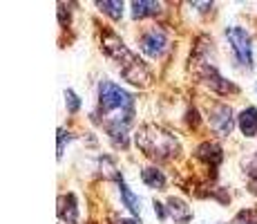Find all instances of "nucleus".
<instances>
[{"label": "nucleus", "instance_id": "nucleus-13", "mask_svg": "<svg viewBox=\"0 0 257 224\" xmlns=\"http://www.w3.org/2000/svg\"><path fill=\"white\" fill-rule=\"evenodd\" d=\"M161 12L159 3H152V0H137L132 3V16L135 18H146V16H155Z\"/></svg>", "mask_w": 257, "mask_h": 224}, {"label": "nucleus", "instance_id": "nucleus-1", "mask_svg": "<svg viewBox=\"0 0 257 224\" xmlns=\"http://www.w3.org/2000/svg\"><path fill=\"white\" fill-rule=\"evenodd\" d=\"M98 110L105 117V123H125L130 126L135 117V99L112 81H101L98 86Z\"/></svg>", "mask_w": 257, "mask_h": 224}, {"label": "nucleus", "instance_id": "nucleus-21", "mask_svg": "<svg viewBox=\"0 0 257 224\" xmlns=\"http://www.w3.org/2000/svg\"><path fill=\"white\" fill-rule=\"evenodd\" d=\"M244 224H253V222H244Z\"/></svg>", "mask_w": 257, "mask_h": 224}, {"label": "nucleus", "instance_id": "nucleus-16", "mask_svg": "<svg viewBox=\"0 0 257 224\" xmlns=\"http://www.w3.org/2000/svg\"><path fill=\"white\" fill-rule=\"evenodd\" d=\"M65 103H67V110L70 112H76L78 108H81V101H78V97L72 92V90H67L65 92Z\"/></svg>", "mask_w": 257, "mask_h": 224}, {"label": "nucleus", "instance_id": "nucleus-19", "mask_svg": "<svg viewBox=\"0 0 257 224\" xmlns=\"http://www.w3.org/2000/svg\"><path fill=\"white\" fill-rule=\"evenodd\" d=\"M155 213H157V217H159V220H166V215H168L166 206L161 202H157V200H155Z\"/></svg>", "mask_w": 257, "mask_h": 224}, {"label": "nucleus", "instance_id": "nucleus-8", "mask_svg": "<svg viewBox=\"0 0 257 224\" xmlns=\"http://www.w3.org/2000/svg\"><path fill=\"white\" fill-rule=\"evenodd\" d=\"M58 217L67 224H78V206L74 195H61V200H58Z\"/></svg>", "mask_w": 257, "mask_h": 224}, {"label": "nucleus", "instance_id": "nucleus-6", "mask_svg": "<svg viewBox=\"0 0 257 224\" xmlns=\"http://www.w3.org/2000/svg\"><path fill=\"white\" fill-rule=\"evenodd\" d=\"M141 49L143 54H148V56H161L168 45V38H166V32L159 27H152L148 29L146 34L141 36Z\"/></svg>", "mask_w": 257, "mask_h": 224}, {"label": "nucleus", "instance_id": "nucleus-4", "mask_svg": "<svg viewBox=\"0 0 257 224\" xmlns=\"http://www.w3.org/2000/svg\"><path fill=\"white\" fill-rule=\"evenodd\" d=\"M226 38H228L230 47H233L237 61L246 67L253 65V41H250V34L244 27H228L226 29Z\"/></svg>", "mask_w": 257, "mask_h": 224}, {"label": "nucleus", "instance_id": "nucleus-2", "mask_svg": "<svg viewBox=\"0 0 257 224\" xmlns=\"http://www.w3.org/2000/svg\"><path fill=\"white\" fill-rule=\"evenodd\" d=\"M135 141L148 157H155V159H170V157H175L181 148L175 134H170L159 126H152V123L139 128Z\"/></svg>", "mask_w": 257, "mask_h": 224}, {"label": "nucleus", "instance_id": "nucleus-5", "mask_svg": "<svg viewBox=\"0 0 257 224\" xmlns=\"http://www.w3.org/2000/svg\"><path fill=\"white\" fill-rule=\"evenodd\" d=\"M210 126L219 137H228L235 128V114L228 106H215L210 112Z\"/></svg>", "mask_w": 257, "mask_h": 224}, {"label": "nucleus", "instance_id": "nucleus-9", "mask_svg": "<svg viewBox=\"0 0 257 224\" xmlns=\"http://www.w3.org/2000/svg\"><path fill=\"white\" fill-rule=\"evenodd\" d=\"M168 211L175 217V222H179V224L190 222V217H192L190 206H188L184 200H179V197H170V200H168Z\"/></svg>", "mask_w": 257, "mask_h": 224}, {"label": "nucleus", "instance_id": "nucleus-18", "mask_svg": "<svg viewBox=\"0 0 257 224\" xmlns=\"http://www.w3.org/2000/svg\"><path fill=\"white\" fill-rule=\"evenodd\" d=\"M248 184H250V191L257 195V162L253 164V168L248 171Z\"/></svg>", "mask_w": 257, "mask_h": 224}, {"label": "nucleus", "instance_id": "nucleus-3", "mask_svg": "<svg viewBox=\"0 0 257 224\" xmlns=\"http://www.w3.org/2000/svg\"><path fill=\"white\" fill-rule=\"evenodd\" d=\"M103 47H105V52L110 54L112 58H116L118 61V65H121V74L130 83H135V86H146V83L150 81V69L143 65L141 58H137L135 54L123 45V41H118L116 36L107 34L105 41H103Z\"/></svg>", "mask_w": 257, "mask_h": 224}, {"label": "nucleus", "instance_id": "nucleus-12", "mask_svg": "<svg viewBox=\"0 0 257 224\" xmlns=\"http://www.w3.org/2000/svg\"><path fill=\"white\" fill-rule=\"evenodd\" d=\"M141 179H143V184H146V186L157 188V191H161V188L166 186V175L159 171V168H155V166L143 168V171H141Z\"/></svg>", "mask_w": 257, "mask_h": 224}, {"label": "nucleus", "instance_id": "nucleus-10", "mask_svg": "<svg viewBox=\"0 0 257 224\" xmlns=\"http://www.w3.org/2000/svg\"><path fill=\"white\" fill-rule=\"evenodd\" d=\"M197 157H199L201 162L217 166V164L221 162V148L217 146V143H212V141H206V143H201V146L197 148Z\"/></svg>", "mask_w": 257, "mask_h": 224}, {"label": "nucleus", "instance_id": "nucleus-7", "mask_svg": "<svg viewBox=\"0 0 257 224\" xmlns=\"http://www.w3.org/2000/svg\"><path fill=\"white\" fill-rule=\"evenodd\" d=\"M199 77H201V81L206 83L208 88H212L215 92H219V94H228V92H235V86L233 83H228L224 77H221L219 72H217L212 65H201L199 69Z\"/></svg>", "mask_w": 257, "mask_h": 224}, {"label": "nucleus", "instance_id": "nucleus-11", "mask_svg": "<svg viewBox=\"0 0 257 224\" xmlns=\"http://www.w3.org/2000/svg\"><path fill=\"white\" fill-rule=\"evenodd\" d=\"M239 130L246 137H255L257 134V108H246L239 114Z\"/></svg>", "mask_w": 257, "mask_h": 224}, {"label": "nucleus", "instance_id": "nucleus-20", "mask_svg": "<svg viewBox=\"0 0 257 224\" xmlns=\"http://www.w3.org/2000/svg\"><path fill=\"white\" fill-rule=\"evenodd\" d=\"M110 222L112 224H137L135 220H127V217H116V215H110Z\"/></svg>", "mask_w": 257, "mask_h": 224}, {"label": "nucleus", "instance_id": "nucleus-17", "mask_svg": "<svg viewBox=\"0 0 257 224\" xmlns=\"http://www.w3.org/2000/svg\"><path fill=\"white\" fill-rule=\"evenodd\" d=\"M65 139L70 141V132H65V130H58V159L63 157V151H65Z\"/></svg>", "mask_w": 257, "mask_h": 224}, {"label": "nucleus", "instance_id": "nucleus-15", "mask_svg": "<svg viewBox=\"0 0 257 224\" xmlns=\"http://www.w3.org/2000/svg\"><path fill=\"white\" fill-rule=\"evenodd\" d=\"M96 7L101 9V12H105L110 18H114V21L121 18V14H123V3H118V0H114V3H112V0H98Z\"/></svg>", "mask_w": 257, "mask_h": 224}, {"label": "nucleus", "instance_id": "nucleus-14", "mask_svg": "<svg viewBox=\"0 0 257 224\" xmlns=\"http://www.w3.org/2000/svg\"><path fill=\"white\" fill-rule=\"evenodd\" d=\"M118 193H121V200L125 204L127 208H130V213H135V215H139L141 211V200L135 195V193L127 188V184L123 182V179H118Z\"/></svg>", "mask_w": 257, "mask_h": 224}]
</instances>
